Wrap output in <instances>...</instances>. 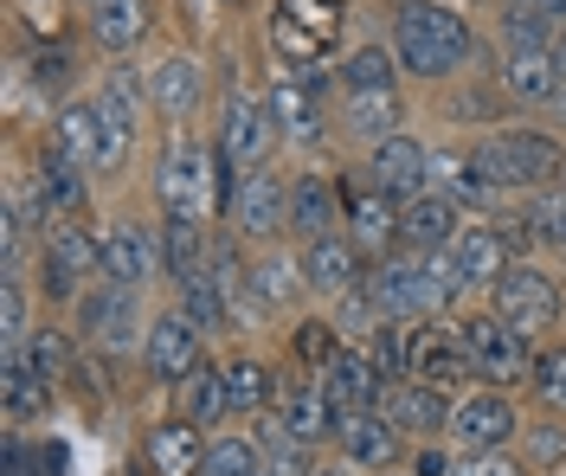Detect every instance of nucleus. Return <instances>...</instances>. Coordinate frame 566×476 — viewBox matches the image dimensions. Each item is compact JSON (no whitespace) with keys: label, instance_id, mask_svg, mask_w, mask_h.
Instances as JSON below:
<instances>
[{"label":"nucleus","instance_id":"16","mask_svg":"<svg viewBox=\"0 0 566 476\" xmlns=\"http://www.w3.org/2000/svg\"><path fill=\"white\" fill-rule=\"evenodd\" d=\"M412 380L438 387V393H458L463 380H476L458 322H412Z\"/></svg>","mask_w":566,"mask_h":476},{"label":"nucleus","instance_id":"40","mask_svg":"<svg viewBox=\"0 0 566 476\" xmlns=\"http://www.w3.org/2000/svg\"><path fill=\"white\" fill-rule=\"evenodd\" d=\"M251 284H258V303L264 309H290V303H303V290H310V277H303V252H264L258 264H251Z\"/></svg>","mask_w":566,"mask_h":476},{"label":"nucleus","instance_id":"12","mask_svg":"<svg viewBox=\"0 0 566 476\" xmlns=\"http://www.w3.org/2000/svg\"><path fill=\"white\" fill-rule=\"evenodd\" d=\"M342 220H348V239L360 245V257H387L399 252V200L380 193V187L367 181H342Z\"/></svg>","mask_w":566,"mask_h":476},{"label":"nucleus","instance_id":"49","mask_svg":"<svg viewBox=\"0 0 566 476\" xmlns=\"http://www.w3.org/2000/svg\"><path fill=\"white\" fill-rule=\"evenodd\" d=\"M522 444H528V464H534V470H554V464H566V425H554V412H547L541 425H522Z\"/></svg>","mask_w":566,"mask_h":476},{"label":"nucleus","instance_id":"34","mask_svg":"<svg viewBox=\"0 0 566 476\" xmlns=\"http://www.w3.org/2000/svg\"><path fill=\"white\" fill-rule=\"evenodd\" d=\"M264 104H271V116H277V129L290 136V142H322V136H328L322 104H316V84H296V77H283Z\"/></svg>","mask_w":566,"mask_h":476},{"label":"nucleus","instance_id":"58","mask_svg":"<svg viewBox=\"0 0 566 476\" xmlns=\"http://www.w3.org/2000/svg\"><path fill=\"white\" fill-rule=\"evenodd\" d=\"M554 110H560V123H566V91H560V104H554Z\"/></svg>","mask_w":566,"mask_h":476},{"label":"nucleus","instance_id":"39","mask_svg":"<svg viewBox=\"0 0 566 476\" xmlns=\"http://www.w3.org/2000/svg\"><path fill=\"white\" fill-rule=\"evenodd\" d=\"M251 438H258V451H264V470H271V476H316V464H322L316 444H303L296 432H283L277 412H264Z\"/></svg>","mask_w":566,"mask_h":476},{"label":"nucleus","instance_id":"19","mask_svg":"<svg viewBox=\"0 0 566 476\" xmlns=\"http://www.w3.org/2000/svg\"><path fill=\"white\" fill-rule=\"evenodd\" d=\"M463 220H470V213H463L458 200L431 187V193H419V200L399 207V252H412V257L419 252H444V245H458Z\"/></svg>","mask_w":566,"mask_h":476},{"label":"nucleus","instance_id":"7","mask_svg":"<svg viewBox=\"0 0 566 476\" xmlns=\"http://www.w3.org/2000/svg\"><path fill=\"white\" fill-rule=\"evenodd\" d=\"M97 123H104V148H97V174H116V168H129V155H136V136H142V116H148V84H142L136 65H116V72L97 84Z\"/></svg>","mask_w":566,"mask_h":476},{"label":"nucleus","instance_id":"4","mask_svg":"<svg viewBox=\"0 0 566 476\" xmlns=\"http://www.w3.org/2000/svg\"><path fill=\"white\" fill-rule=\"evenodd\" d=\"M458 335H463V355H470V373L483 380V387H528L534 373V348L522 329H509L495 309H476V316H458Z\"/></svg>","mask_w":566,"mask_h":476},{"label":"nucleus","instance_id":"23","mask_svg":"<svg viewBox=\"0 0 566 476\" xmlns=\"http://www.w3.org/2000/svg\"><path fill=\"white\" fill-rule=\"evenodd\" d=\"M322 393H328L335 412H367V405H380L387 380H380V367H374L367 348H342L335 361L322 367Z\"/></svg>","mask_w":566,"mask_h":476},{"label":"nucleus","instance_id":"11","mask_svg":"<svg viewBox=\"0 0 566 476\" xmlns=\"http://www.w3.org/2000/svg\"><path fill=\"white\" fill-rule=\"evenodd\" d=\"M226 220H232V239L271 245L277 232H290V187H283L271 168H251V174H239V187H232Z\"/></svg>","mask_w":566,"mask_h":476},{"label":"nucleus","instance_id":"59","mask_svg":"<svg viewBox=\"0 0 566 476\" xmlns=\"http://www.w3.org/2000/svg\"><path fill=\"white\" fill-rule=\"evenodd\" d=\"M84 7H97V0H84Z\"/></svg>","mask_w":566,"mask_h":476},{"label":"nucleus","instance_id":"25","mask_svg":"<svg viewBox=\"0 0 566 476\" xmlns=\"http://www.w3.org/2000/svg\"><path fill=\"white\" fill-rule=\"evenodd\" d=\"M502 91L515 104H534V110H554L560 104V72H554V52L547 45H522L502 59Z\"/></svg>","mask_w":566,"mask_h":476},{"label":"nucleus","instance_id":"54","mask_svg":"<svg viewBox=\"0 0 566 476\" xmlns=\"http://www.w3.org/2000/svg\"><path fill=\"white\" fill-rule=\"evenodd\" d=\"M33 470H45V444L27 451L20 438H7V476H33Z\"/></svg>","mask_w":566,"mask_h":476},{"label":"nucleus","instance_id":"38","mask_svg":"<svg viewBox=\"0 0 566 476\" xmlns=\"http://www.w3.org/2000/svg\"><path fill=\"white\" fill-rule=\"evenodd\" d=\"M91 39L104 52H136L148 39V0H97L91 7Z\"/></svg>","mask_w":566,"mask_h":476},{"label":"nucleus","instance_id":"10","mask_svg":"<svg viewBox=\"0 0 566 476\" xmlns=\"http://www.w3.org/2000/svg\"><path fill=\"white\" fill-rule=\"evenodd\" d=\"M277 116L271 104H251V97H232L226 116H219V168L226 174H251V168H264L271 161V148H277Z\"/></svg>","mask_w":566,"mask_h":476},{"label":"nucleus","instance_id":"43","mask_svg":"<svg viewBox=\"0 0 566 476\" xmlns=\"http://www.w3.org/2000/svg\"><path fill=\"white\" fill-rule=\"evenodd\" d=\"M360 348L374 355V367H380V380H387V387L412 380V322H380Z\"/></svg>","mask_w":566,"mask_h":476},{"label":"nucleus","instance_id":"21","mask_svg":"<svg viewBox=\"0 0 566 476\" xmlns=\"http://www.w3.org/2000/svg\"><path fill=\"white\" fill-rule=\"evenodd\" d=\"M451 405H458L451 393H438L424 380H399V387L380 393V412H387L406 438H444L451 432Z\"/></svg>","mask_w":566,"mask_h":476},{"label":"nucleus","instance_id":"9","mask_svg":"<svg viewBox=\"0 0 566 476\" xmlns=\"http://www.w3.org/2000/svg\"><path fill=\"white\" fill-rule=\"evenodd\" d=\"M200 361H207V335L193 329L180 309L148 316V335H142V373H148L155 387H180Z\"/></svg>","mask_w":566,"mask_h":476},{"label":"nucleus","instance_id":"29","mask_svg":"<svg viewBox=\"0 0 566 476\" xmlns=\"http://www.w3.org/2000/svg\"><path fill=\"white\" fill-rule=\"evenodd\" d=\"M212 245H219V239L207 232V220H161V271H168V284L207 277Z\"/></svg>","mask_w":566,"mask_h":476},{"label":"nucleus","instance_id":"35","mask_svg":"<svg viewBox=\"0 0 566 476\" xmlns=\"http://www.w3.org/2000/svg\"><path fill=\"white\" fill-rule=\"evenodd\" d=\"M226 367V400H232V412H239V419H251V412H258V419H264V412H271V405H277V380H271V367L258 361V355H232V361H219Z\"/></svg>","mask_w":566,"mask_h":476},{"label":"nucleus","instance_id":"55","mask_svg":"<svg viewBox=\"0 0 566 476\" xmlns=\"http://www.w3.org/2000/svg\"><path fill=\"white\" fill-rule=\"evenodd\" d=\"M451 464H458V457H444L438 444H424L419 457H412V476H451Z\"/></svg>","mask_w":566,"mask_h":476},{"label":"nucleus","instance_id":"22","mask_svg":"<svg viewBox=\"0 0 566 476\" xmlns=\"http://www.w3.org/2000/svg\"><path fill=\"white\" fill-rule=\"evenodd\" d=\"M367 290H374V303H380V316H387V322H424L419 257H412V252L374 257V271H367Z\"/></svg>","mask_w":566,"mask_h":476},{"label":"nucleus","instance_id":"33","mask_svg":"<svg viewBox=\"0 0 566 476\" xmlns=\"http://www.w3.org/2000/svg\"><path fill=\"white\" fill-rule=\"evenodd\" d=\"M470 290V277H463L458 252L444 245V252H419V303H424V322H444L451 309H458V296Z\"/></svg>","mask_w":566,"mask_h":476},{"label":"nucleus","instance_id":"31","mask_svg":"<svg viewBox=\"0 0 566 476\" xmlns=\"http://www.w3.org/2000/svg\"><path fill=\"white\" fill-rule=\"evenodd\" d=\"M0 400H7V425H33L52 412V387L27 367L20 348H0Z\"/></svg>","mask_w":566,"mask_h":476},{"label":"nucleus","instance_id":"8","mask_svg":"<svg viewBox=\"0 0 566 476\" xmlns=\"http://www.w3.org/2000/svg\"><path fill=\"white\" fill-rule=\"evenodd\" d=\"M522 432V412H515V400L502 393V387H483V393H463L458 405H451V451L458 457H470V451H509V438Z\"/></svg>","mask_w":566,"mask_h":476},{"label":"nucleus","instance_id":"5","mask_svg":"<svg viewBox=\"0 0 566 476\" xmlns=\"http://www.w3.org/2000/svg\"><path fill=\"white\" fill-rule=\"evenodd\" d=\"M342 13H348V0H277V13H271L277 59L296 65L303 77H316V65L342 45Z\"/></svg>","mask_w":566,"mask_h":476},{"label":"nucleus","instance_id":"41","mask_svg":"<svg viewBox=\"0 0 566 476\" xmlns=\"http://www.w3.org/2000/svg\"><path fill=\"white\" fill-rule=\"evenodd\" d=\"M20 355H27V367H33L45 387H59V380H71V373H77V348H71V335L52 329V322H39V329L20 341Z\"/></svg>","mask_w":566,"mask_h":476},{"label":"nucleus","instance_id":"46","mask_svg":"<svg viewBox=\"0 0 566 476\" xmlns=\"http://www.w3.org/2000/svg\"><path fill=\"white\" fill-rule=\"evenodd\" d=\"M335 355H342V335H335V322H296V329H290V361H296V367L322 373Z\"/></svg>","mask_w":566,"mask_h":476},{"label":"nucleus","instance_id":"57","mask_svg":"<svg viewBox=\"0 0 566 476\" xmlns=\"http://www.w3.org/2000/svg\"><path fill=\"white\" fill-rule=\"evenodd\" d=\"M547 52H554V72H560V91H566V33L554 39V45H547Z\"/></svg>","mask_w":566,"mask_h":476},{"label":"nucleus","instance_id":"44","mask_svg":"<svg viewBox=\"0 0 566 476\" xmlns=\"http://www.w3.org/2000/svg\"><path fill=\"white\" fill-rule=\"evenodd\" d=\"M175 309H180V316H187L200 335L232 329V316H226V296H219V284H212V271H207V277H193V284H175Z\"/></svg>","mask_w":566,"mask_h":476},{"label":"nucleus","instance_id":"36","mask_svg":"<svg viewBox=\"0 0 566 476\" xmlns=\"http://www.w3.org/2000/svg\"><path fill=\"white\" fill-rule=\"evenodd\" d=\"M52 148H65L71 161L84 168V174H97V148H104V123H97V104H65V110L52 116Z\"/></svg>","mask_w":566,"mask_h":476},{"label":"nucleus","instance_id":"17","mask_svg":"<svg viewBox=\"0 0 566 476\" xmlns=\"http://www.w3.org/2000/svg\"><path fill=\"white\" fill-rule=\"evenodd\" d=\"M207 451H212V438L200 425H187V419H155V425L142 432V470L148 476H200L207 470Z\"/></svg>","mask_w":566,"mask_h":476},{"label":"nucleus","instance_id":"32","mask_svg":"<svg viewBox=\"0 0 566 476\" xmlns=\"http://www.w3.org/2000/svg\"><path fill=\"white\" fill-rule=\"evenodd\" d=\"M502 39H509V52H522V45H554L566 33V0H502Z\"/></svg>","mask_w":566,"mask_h":476},{"label":"nucleus","instance_id":"2","mask_svg":"<svg viewBox=\"0 0 566 476\" xmlns=\"http://www.w3.org/2000/svg\"><path fill=\"white\" fill-rule=\"evenodd\" d=\"M470 161L495 193H547L566 174V148L547 129H495L470 148Z\"/></svg>","mask_w":566,"mask_h":476},{"label":"nucleus","instance_id":"48","mask_svg":"<svg viewBox=\"0 0 566 476\" xmlns=\"http://www.w3.org/2000/svg\"><path fill=\"white\" fill-rule=\"evenodd\" d=\"M528 232H534V245H547V252H566V187H547V193H534Z\"/></svg>","mask_w":566,"mask_h":476},{"label":"nucleus","instance_id":"6","mask_svg":"<svg viewBox=\"0 0 566 476\" xmlns=\"http://www.w3.org/2000/svg\"><path fill=\"white\" fill-rule=\"evenodd\" d=\"M490 309L509 322V329H522L528 341H541V335H554L566 322V290L547 277V271H534V264L515 257V264L490 284Z\"/></svg>","mask_w":566,"mask_h":476},{"label":"nucleus","instance_id":"47","mask_svg":"<svg viewBox=\"0 0 566 476\" xmlns=\"http://www.w3.org/2000/svg\"><path fill=\"white\" fill-rule=\"evenodd\" d=\"M528 393L541 400V412H566V348H541L534 355V373H528Z\"/></svg>","mask_w":566,"mask_h":476},{"label":"nucleus","instance_id":"30","mask_svg":"<svg viewBox=\"0 0 566 476\" xmlns=\"http://www.w3.org/2000/svg\"><path fill=\"white\" fill-rule=\"evenodd\" d=\"M451 252H458L470 290H476V284L490 290L495 277L515 264V257H509V239H502V225H495V220H463V232H458V245H451Z\"/></svg>","mask_w":566,"mask_h":476},{"label":"nucleus","instance_id":"26","mask_svg":"<svg viewBox=\"0 0 566 476\" xmlns=\"http://www.w3.org/2000/svg\"><path fill=\"white\" fill-rule=\"evenodd\" d=\"M200 91H207V72H200V59H187V52L161 59V65H155V77H148L155 110L168 116L175 129H187V116L200 110Z\"/></svg>","mask_w":566,"mask_h":476},{"label":"nucleus","instance_id":"42","mask_svg":"<svg viewBox=\"0 0 566 476\" xmlns=\"http://www.w3.org/2000/svg\"><path fill=\"white\" fill-rule=\"evenodd\" d=\"M342 91H399V59L392 45H360L354 59H342Z\"/></svg>","mask_w":566,"mask_h":476},{"label":"nucleus","instance_id":"37","mask_svg":"<svg viewBox=\"0 0 566 476\" xmlns=\"http://www.w3.org/2000/svg\"><path fill=\"white\" fill-rule=\"evenodd\" d=\"M175 393H180V412H175V419L200 425V432H207V425H219V419L232 412V400H226V367H212V361L193 367Z\"/></svg>","mask_w":566,"mask_h":476},{"label":"nucleus","instance_id":"52","mask_svg":"<svg viewBox=\"0 0 566 476\" xmlns=\"http://www.w3.org/2000/svg\"><path fill=\"white\" fill-rule=\"evenodd\" d=\"M27 290H20V277H7V290H0V341L7 348H20L27 341Z\"/></svg>","mask_w":566,"mask_h":476},{"label":"nucleus","instance_id":"15","mask_svg":"<svg viewBox=\"0 0 566 476\" xmlns=\"http://www.w3.org/2000/svg\"><path fill=\"white\" fill-rule=\"evenodd\" d=\"M104 277L109 284H129V290H142L148 277H168L161 271V232H148L142 220H109L104 225Z\"/></svg>","mask_w":566,"mask_h":476},{"label":"nucleus","instance_id":"27","mask_svg":"<svg viewBox=\"0 0 566 476\" xmlns=\"http://www.w3.org/2000/svg\"><path fill=\"white\" fill-rule=\"evenodd\" d=\"M399 129H406V97L399 91H354V97H342V136L348 142L380 148Z\"/></svg>","mask_w":566,"mask_h":476},{"label":"nucleus","instance_id":"24","mask_svg":"<svg viewBox=\"0 0 566 476\" xmlns=\"http://www.w3.org/2000/svg\"><path fill=\"white\" fill-rule=\"evenodd\" d=\"M271 412H277L283 432H296L303 444H328L335 438V419H342V412L328 405V393H322V380H290Z\"/></svg>","mask_w":566,"mask_h":476},{"label":"nucleus","instance_id":"60","mask_svg":"<svg viewBox=\"0 0 566 476\" xmlns=\"http://www.w3.org/2000/svg\"><path fill=\"white\" fill-rule=\"evenodd\" d=\"M264 476H271V470H264Z\"/></svg>","mask_w":566,"mask_h":476},{"label":"nucleus","instance_id":"28","mask_svg":"<svg viewBox=\"0 0 566 476\" xmlns=\"http://www.w3.org/2000/svg\"><path fill=\"white\" fill-rule=\"evenodd\" d=\"M342 225V187L322 181V174H296L290 181V232L303 239V245H316Z\"/></svg>","mask_w":566,"mask_h":476},{"label":"nucleus","instance_id":"14","mask_svg":"<svg viewBox=\"0 0 566 476\" xmlns=\"http://www.w3.org/2000/svg\"><path fill=\"white\" fill-rule=\"evenodd\" d=\"M367 181L380 187V193H392L399 207L419 200V193H431V148L399 129V136H387V142L367 155Z\"/></svg>","mask_w":566,"mask_h":476},{"label":"nucleus","instance_id":"50","mask_svg":"<svg viewBox=\"0 0 566 476\" xmlns=\"http://www.w3.org/2000/svg\"><path fill=\"white\" fill-rule=\"evenodd\" d=\"M451 476H534L528 457H515V451H470L451 464Z\"/></svg>","mask_w":566,"mask_h":476},{"label":"nucleus","instance_id":"45","mask_svg":"<svg viewBox=\"0 0 566 476\" xmlns=\"http://www.w3.org/2000/svg\"><path fill=\"white\" fill-rule=\"evenodd\" d=\"M200 476H264V451H258V438H245V432H226V438H212L207 470Z\"/></svg>","mask_w":566,"mask_h":476},{"label":"nucleus","instance_id":"18","mask_svg":"<svg viewBox=\"0 0 566 476\" xmlns=\"http://www.w3.org/2000/svg\"><path fill=\"white\" fill-rule=\"evenodd\" d=\"M71 316H77V335L84 341H123L129 322H142V296L129 284H109V277H91L77 303H71Z\"/></svg>","mask_w":566,"mask_h":476},{"label":"nucleus","instance_id":"20","mask_svg":"<svg viewBox=\"0 0 566 476\" xmlns=\"http://www.w3.org/2000/svg\"><path fill=\"white\" fill-rule=\"evenodd\" d=\"M367 271H374V257H360L348 232H328L316 245H303V277L316 296H348L354 284H367Z\"/></svg>","mask_w":566,"mask_h":476},{"label":"nucleus","instance_id":"1","mask_svg":"<svg viewBox=\"0 0 566 476\" xmlns=\"http://www.w3.org/2000/svg\"><path fill=\"white\" fill-rule=\"evenodd\" d=\"M470 52H476V39H470V20L458 7H438V0H399L392 7V59L406 77L444 84L470 65Z\"/></svg>","mask_w":566,"mask_h":476},{"label":"nucleus","instance_id":"3","mask_svg":"<svg viewBox=\"0 0 566 476\" xmlns=\"http://www.w3.org/2000/svg\"><path fill=\"white\" fill-rule=\"evenodd\" d=\"M155 200L168 220H207L219 207V148L175 129L161 142V161H155Z\"/></svg>","mask_w":566,"mask_h":476},{"label":"nucleus","instance_id":"13","mask_svg":"<svg viewBox=\"0 0 566 476\" xmlns=\"http://www.w3.org/2000/svg\"><path fill=\"white\" fill-rule=\"evenodd\" d=\"M399 451H406V432L392 425L380 405L342 412V419H335V457H348L354 470H392Z\"/></svg>","mask_w":566,"mask_h":476},{"label":"nucleus","instance_id":"53","mask_svg":"<svg viewBox=\"0 0 566 476\" xmlns=\"http://www.w3.org/2000/svg\"><path fill=\"white\" fill-rule=\"evenodd\" d=\"M33 84H39V91H52V97L71 84V52H65V45H39V52H33Z\"/></svg>","mask_w":566,"mask_h":476},{"label":"nucleus","instance_id":"51","mask_svg":"<svg viewBox=\"0 0 566 476\" xmlns=\"http://www.w3.org/2000/svg\"><path fill=\"white\" fill-rule=\"evenodd\" d=\"M502 116V97H495L490 84H463L451 91V123H495Z\"/></svg>","mask_w":566,"mask_h":476},{"label":"nucleus","instance_id":"56","mask_svg":"<svg viewBox=\"0 0 566 476\" xmlns=\"http://www.w3.org/2000/svg\"><path fill=\"white\" fill-rule=\"evenodd\" d=\"M316 476H360V470H354L348 457H322V464H316Z\"/></svg>","mask_w":566,"mask_h":476}]
</instances>
